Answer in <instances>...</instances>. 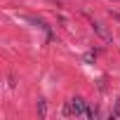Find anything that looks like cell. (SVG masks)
I'll list each match as a JSON object with an SVG mask.
<instances>
[{"label":"cell","instance_id":"obj_1","mask_svg":"<svg viewBox=\"0 0 120 120\" xmlns=\"http://www.w3.org/2000/svg\"><path fill=\"white\" fill-rule=\"evenodd\" d=\"M66 115H85V118H94V115H97V111H92V108L87 106V101H85V99L73 97V99L66 104Z\"/></svg>","mask_w":120,"mask_h":120},{"label":"cell","instance_id":"obj_2","mask_svg":"<svg viewBox=\"0 0 120 120\" xmlns=\"http://www.w3.org/2000/svg\"><path fill=\"white\" fill-rule=\"evenodd\" d=\"M92 26H94V31H97V33H99V35H101L104 40H108V31H106V28H104V26H101L99 21H92Z\"/></svg>","mask_w":120,"mask_h":120}]
</instances>
